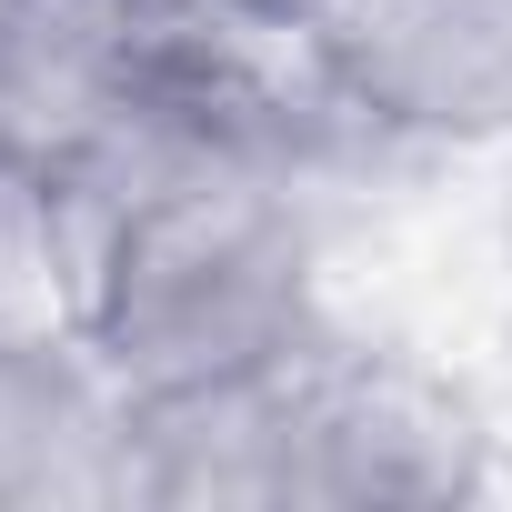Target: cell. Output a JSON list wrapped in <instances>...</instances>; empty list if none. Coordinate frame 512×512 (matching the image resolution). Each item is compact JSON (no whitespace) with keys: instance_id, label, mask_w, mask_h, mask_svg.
<instances>
[{"instance_id":"obj_1","label":"cell","mask_w":512,"mask_h":512,"mask_svg":"<svg viewBox=\"0 0 512 512\" xmlns=\"http://www.w3.org/2000/svg\"><path fill=\"white\" fill-rule=\"evenodd\" d=\"M191 71L201 21L171 0H0V201L91 221Z\"/></svg>"},{"instance_id":"obj_2","label":"cell","mask_w":512,"mask_h":512,"mask_svg":"<svg viewBox=\"0 0 512 512\" xmlns=\"http://www.w3.org/2000/svg\"><path fill=\"white\" fill-rule=\"evenodd\" d=\"M302 51L332 131L412 151L512 141V0H312Z\"/></svg>"},{"instance_id":"obj_3","label":"cell","mask_w":512,"mask_h":512,"mask_svg":"<svg viewBox=\"0 0 512 512\" xmlns=\"http://www.w3.org/2000/svg\"><path fill=\"white\" fill-rule=\"evenodd\" d=\"M141 412L91 332L0 322V502H131Z\"/></svg>"},{"instance_id":"obj_4","label":"cell","mask_w":512,"mask_h":512,"mask_svg":"<svg viewBox=\"0 0 512 512\" xmlns=\"http://www.w3.org/2000/svg\"><path fill=\"white\" fill-rule=\"evenodd\" d=\"M502 241H512V211H502Z\"/></svg>"}]
</instances>
